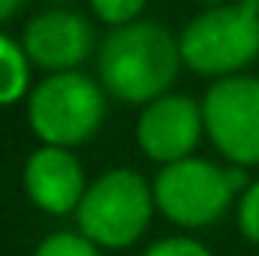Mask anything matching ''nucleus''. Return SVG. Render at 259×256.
Segmentation results:
<instances>
[{"label":"nucleus","instance_id":"f257e3e1","mask_svg":"<svg viewBox=\"0 0 259 256\" xmlns=\"http://www.w3.org/2000/svg\"><path fill=\"white\" fill-rule=\"evenodd\" d=\"M181 58V42L154 21H130L115 27L100 49L103 88L124 103L160 100L175 75Z\"/></svg>","mask_w":259,"mask_h":256},{"label":"nucleus","instance_id":"f03ea898","mask_svg":"<svg viewBox=\"0 0 259 256\" xmlns=\"http://www.w3.org/2000/svg\"><path fill=\"white\" fill-rule=\"evenodd\" d=\"M181 58L193 72L226 75L259 55V0L214 6L184 27Z\"/></svg>","mask_w":259,"mask_h":256},{"label":"nucleus","instance_id":"7ed1b4c3","mask_svg":"<svg viewBox=\"0 0 259 256\" xmlns=\"http://www.w3.org/2000/svg\"><path fill=\"white\" fill-rule=\"evenodd\" d=\"M106 118L103 88L69 69L49 75L30 97V127L55 148H72L88 142Z\"/></svg>","mask_w":259,"mask_h":256},{"label":"nucleus","instance_id":"20e7f679","mask_svg":"<svg viewBox=\"0 0 259 256\" xmlns=\"http://www.w3.org/2000/svg\"><path fill=\"white\" fill-rule=\"evenodd\" d=\"M154 196L145 178L130 169H115L88 187L81 205L75 208V217L81 235H88L94 244L118 250L145 232Z\"/></svg>","mask_w":259,"mask_h":256},{"label":"nucleus","instance_id":"39448f33","mask_svg":"<svg viewBox=\"0 0 259 256\" xmlns=\"http://www.w3.org/2000/svg\"><path fill=\"white\" fill-rule=\"evenodd\" d=\"M232 199L226 169L208 160H178L169 163L154 181L157 208L178 226H208L214 223Z\"/></svg>","mask_w":259,"mask_h":256},{"label":"nucleus","instance_id":"423d86ee","mask_svg":"<svg viewBox=\"0 0 259 256\" xmlns=\"http://www.w3.org/2000/svg\"><path fill=\"white\" fill-rule=\"evenodd\" d=\"M211 142L238 166L259 163V78L235 75L217 81L202 103Z\"/></svg>","mask_w":259,"mask_h":256},{"label":"nucleus","instance_id":"0eeeda50","mask_svg":"<svg viewBox=\"0 0 259 256\" xmlns=\"http://www.w3.org/2000/svg\"><path fill=\"white\" fill-rule=\"evenodd\" d=\"M202 109L196 106L190 97L181 94H163L154 100L142 118H139V145L151 160L160 163H178L187 160V154L196 148L199 133H202Z\"/></svg>","mask_w":259,"mask_h":256},{"label":"nucleus","instance_id":"6e6552de","mask_svg":"<svg viewBox=\"0 0 259 256\" xmlns=\"http://www.w3.org/2000/svg\"><path fill=\"white\" fill-rule=\"evenodd\" d=\"M94 46L91 24L69 9H49L24 27V55L42 69L69 72L78 66Z\"/></svg>","mask_w":259,"mask_h":256},{"label":"nucleus","instance_id":"1a4fd4ad","mask_svg":"<svg viewBox=\"0 0 259 256\" xmlns=\"http://www.w3.org/2000/svg\"><path fill=\"white\" fill-rule=\"evenodd\" d=\"M24 190L49 214H66L81 205L84 199V169L66 151L46 145L27 157L24 166Z\"/></svg>","mask_w":259,"mask_h":256},{"label":"nucleus","instance_id":"9d476101","mask_svg":"<svg viewBox=\"0 0 259 256\" xmlns=\"http://www.w3.org/2000/svg\"><path fill=\"white\" fill-rule=\"evenodd\" d=\"M24 49H18L9 36L0 33V106H9L24 97L27 81H30V66H27Z\"/></svg>","mask_w":259,"mask_h":256},{"label":"nucleus","instance_id":"9b49d317","mask_svg":"<svg viewBox=\"0 0 259 256\" xmlns=\"http://www.w3.org/2000/svg\"><path fill=\"white\" fill-rule=\"evenodd\" d=\"M33 256H100L94 241L88 235H75V232H55L49 235Z\"/></svg>","mask_w":259,"mask_h":256},{"label":"nucleus","instance_id":"f8f14e48","mask_svg":"<svg viewBox=\"0 0 259 256\" xmlns=\"http://www.w3.org/2000/svg\"><path fill=\"white\" fill-rule=\"evenodd\" d=\"M91 6L106 24L121 27V24L136 21V15L145 9V0H91Z\"/></svg>","mask_w":259,"mask_h":256},{"label":"nucleus","instance_id":"ddd939ff","mask_svg":"<svg viewBox=\"0 0 259 256\" xmlns=\"http://www.w3.org/2000/svg\"><path fill=\"white\" fill-rule=\"evenodd\" d=\"M238 226L241 232L250 238V241H259V181L250 184L244 196H241V205H238Z\"/></svg>","mask_w":259,"mask_h":256},{"label":"nucleus","instance_id":"4468645a","mask_svg":"<svg viewBox=\"0 0 259 256\" xmlns=\"http://www.w3.org/2000/svg\"><path fill=\"white\" fill-rule=\"evenodd\" d=\"M145 256H211L205 244H199L193 238H163L157 244L148 247Z\"/></svg>","mask_w":259,"mask_h":256},{"label":"nucleus","instance_id":"2eb2a0df","mask_svg":"<svg viewBox=\"0 0 259 256\" xmlns=\"http://www.w3.org/2000/svg\"><path fill=\"white\" fill-rule=\"evenodd\" d=\"M226 181H229V187H232V193L238 190H247V175H244V166H232V169H226Z\"/></svg>","mask_w":259,"mask_h":256},{"label":"nucleus","instance_id":"dca6fc26","mask_svg":"<svg viewBox=\"0 0 259 256\" xmlns=\"http://www.w3.org/2000/svg\"><path fill=\"white\" fill-rule=\"evenodd\" d=\"M21 3L24 0H0V21H6L9 15H15L21 9Z\"/></svg>","mask_w":259,"mask_h":256},{"label":"nucleus","instance_id":"f3484780","mask_svg":"<svg viewBox=\"0 0 259 256\" xmlns=\"http://www.w3.org/2000/svg\"><path fill=\"white\" fill-rule=\"evenodd\" d=\"M202 3H223V0H202Z\"/></svg>","mask_w":259,"mask_h":256}]
</instances>
